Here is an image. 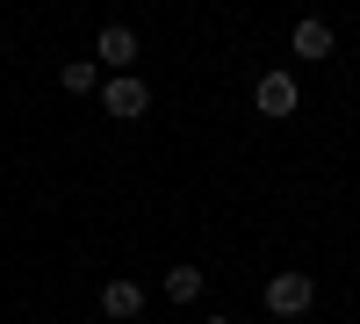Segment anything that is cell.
Listing matches in <instances>:
<instances>
[{
	"label": "cell",
	"instance_id": "obj_4",
	"mask_svg": "<svg viewBox=\"0 0 360 324\" xmlns=\"http://www.w3.org/2000/svg\"><path fill=\"white\" fill-rule=\"evenodd\" d=\"M94 58H101L108 72H130V65H137V29H123V22H108L101 37H94Z\"/></svg>",
	"mask_w": 360,
	"mask_h": 324
},
{
	"label": "cell",
	"instance_id": "obj_9",
	"mask_svg": "<svg viewBox=\"0 0 360 324\" xmlns=\"http://www.w3.org/2000/svg\"><path fill=\"white\" fill-rule=\"evenodd\" d=\"M209 324H231V317H209Z\"/></svg>",
	"mask_w": 360,
	"mask_h": 324
},
{
	"label": "cell",
	"instance_id": "obj_7",
	"mask_svg": "<svg viewBox=\"0 0 360 324\" xmlns=\"http://www.w3.org/2000/svg\"><path fill=\"white\" fill-rule=\"evenodd\" d=\"M202 288H209V281H202V267H173V274H166V296H173V303H195Z\"/></svg>",
	"mask_w": 360,
	"mask_h": 324
},
{
	"label": "cell",
	"instance_id": "obj_2",
	"mask_svg": "<svg viewBox=\"0 0 360 324\" xmlns=\"http://www.w3.org/2000/svg\"><path fill=\"white\" fill-rule=\"evenodd\" d=\"M101 108H108V115H123V123H137V115L152 108V86L130 79V72H115V79L101 86Z\"/></svg>",
	"mask_w": 360,
	"mask_h": 324
},
{
	"label": "cell",
	"instance_id": "obj_8",
	"mask_svg": "<svg viewBox=\"0 0 360 324\" xmlns=\"http://www.w3.org/2000/svg\"><path fill=\"white\" fill-rule=\"evenodd\" d=\"M58 79H65V94H94V58H72Z\"/></svg>",
	"mask_w": 360,
	"mask_h": 324
},
{
	"label": "cell",
	"instance_id": "obj_5",
	"mask_svg": "<svg viewBox=\"0 0 360 324\" xmlns=\"http://www.w3.org/2000/svg\"><path fill=\"white\" fill-rule=\"evenodd\" d=\"M137 310H144V288H137V281H101V317L130 324Z\"/></svg>",
	"mask_w": 360,
	"mask_h": 324
},
{
	"label": "cell",
	"instance_id": "obj_3",
	"mask_svg": "<svg viewBox=\"0 0 360 324\" xmlns=\"http://www.w3.org/2000/svg\"><path fill=\"white\" fill-rule=\"evenodd\" d=\"M252 101H259V115H274V123H281V115H295V108H303V86H295L288 72H259Z\"/></svg>",
	"mask_w": 360,
	"mask_h": 324
},
{
	"label": "cell",
	"instance_id": "obj_6",
	"mask_svg": "<svg viewBox=\"0 0 360 324\" xmlns=\"http://www.w3.org/2000/svg\"><path fill=\"white\" fill-rule=\"evenodd\" d=\"M332 44H339V37H332V22H317V15H310V22H295V58H310V65H317V58H332Z\"/></svg>",
	"mask_w": 360,
	"mask_h": 324
},
{
	"label": "cell",
	"instance_id": "obj_1",
	"mask_svg": "<svg viewBox=\"0 0 360 324\" xmlns=\"http://www.w3.org/2000/svg\"><path fill=\"white\" fill-rule=\"evenodd\" d=\"M310 303H317L310 274H274V281H266V310H274V317H303Z\"/></svg>",
	"mask_w": 360,
	"mask_h": 324
}]
</instances>
